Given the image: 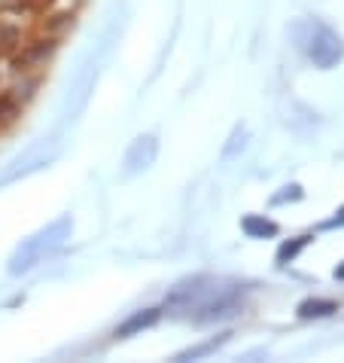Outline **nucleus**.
Here are the masks:
<instances>
[{"label":"nucleus","instance_id":"nucleus-5","mask_svg":"<svg viewBox=\"0 0 344 363\" xmlns=\"http://www.w3.org/2000/svg\"><path fill=\"white\" fill-rule=\"evenodd\" d=\"M299 318L302 320H314V318H329V315H336L338 311V302L336 299H305V302H299Z\"/></svg>","mask_w":344,"mask_h":363},{"label":"nucleus","instance_id":"nucleus-7","mask_svg":"<svg viewBox=\"0 0 344 363\" xmlns=\"http://www.w3.org/2000/svg\"><path fill=\"white\" fill-rule=\"evenodd\" d=\"M137 156L144 159V168L153 162V159H156V138H137V144L131 147V153H128V165H131V168L137 165ZM137 168H140V165H137Z\"/></svg>","mask_w":344,"mask_h":363},{"label":"nucleus","instance_id":"nucleus-3","mask_svg":"<svg viewBox=\"0 0 344 363\" xmlns=\"http://www.w3.org/2000/svg\"><path fill=\"white\" fill-rule=\"evenodd\" d=\"M67 220H62V223H55L52 229H46V232H40V235L34 238V241H28L25 245V263H18L13 272H18V269H28V266H34V259H40L43 254H49L52 247H58L64 241V235H67Z\"/></svg>","mask_w":344,"mask_h":363},{"label":"nucleus","instance_id":"nucleus-10","mask_svg":"<svg viewBox=\"0 0 344 363\" xmlns=\"http://www.w3.org/2000/svg\"><path fill=\"white\" fill-rule=\"evenodd\" d=\"M336 226H344V208H341L338 214H336V217H332L329 223H326V229H336Z\"/></svg>","mask_w":344,"mask_h":363},{"label":"nucleus","instance_id":"nucleus-1","mask_svg":"<svg viewBox=\"0 0 344 363\" xmlns=\"http://www.w3.org/2000/svg\"><path fill=\"white\" fill-rule=\"evenodd\" d=\"M171 306L189 311V318L198 324L219 320L241 308V287L226 278H192L174 290Z\"/></svg>","mask_w":344,"mask_h":363},{"label":"nucleus","instance_id":"nucleus-2","mask_svg":"<svg viewBox=\"0 0 344 363\" xmlns=\"http://www.w3.org/2000/svg\"><path fill=\"white\" fill-rule=\"evenodd\" d=\"M296 34H299V43H302V49H305V55L314 62V67L329 70L344 58V40L326 25L302 22L296 28Z\"/></svg>","mask_w":344,"mask_h":363},{"label":"nucleus","instance_id":"nucleus-9","mask_svg":"<svg viewBox=\"0 0 344 363\" xmlns=\"http://www.w3.org/2000/svg\"><path fill=\"white\" fill-rule=\"evenodd\" d=\"M302 196H305V193H302V186L299 184H289V186H283V193H277L271 201H275V205H283V201H299Z\"/></svg>","mask_w":344,"mask_h":363},{"label":"nucleus","instance_id":"nucleus-4","mask_svg":"<svg viewBox=\"0 0 344 363\" xmlns=\"http://www.w3.org/2000/svg\"><path fill=\"white\" fill-rule=\"evenodd\" d=\"M241 229H244L247 238H275L277 235V223L262 214H247L241 220Z\"/></svg>","mask_w":344,"mask_h":363},{"label":"nucleus","instance_id":"nucleus-11","mask_svg":"<svg viewBox=\"0 0 344 363\" xmlns=\"http://www.w3.org/2000/svg\"><path fill=\"white\" fill-rule=\"evenodd\" d=\"M332 275H336L338 281H344V263H338V266H336V272H332Z\"/></svg>","mask_w":344,"mask_h":363},{"label":"nucleus","instance_id":"nucleus-8","mask_svg":"<svg viewBox=\"0 0 344 363\" xmlns=\"http://www.w3.org/2000/svg\"><path fill=\"white\" fill-rule=\"evenodd\" d=\"M311 235H299V238H292V241H283V245L277 247V263H292L302 250H305L311 245Z\"/></svg>","mask_w":344,"mask_h":363},{"label":"nucleus","instance_id":"nucleus-6","mask_svg":"<svg viewBox=\"0 0 344 363\" xmlns=\"http://www.w3.org/2000/svg\"><path fill=\"white\" fill-rule=\"evenodd\" d=\"M156 320H159V308H144V311H137V315H131L125 324L116 330V336H134V333L153 327Z\"/></svg>","mask_w":344,"mask_h":363}]
</instances>
